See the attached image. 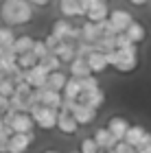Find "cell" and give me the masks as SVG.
Listing matches in <instances>:
<instances>
[{
	"instance_id": "obj_28",
	"label": "cell",
	"mask_w": 151,
	"mask_h": 153,
	"mask_svg": "<svg viewBox=\"0 0 151 153\" xmlns=\"http://www.w3.org/2000/svg\"><path fill=\"white\" fill-rule=\"evenodd\" d=\"M125 33H127L129 37H132V42H136V44L145 39V26L138 24V22H132V24H129V29H127Z\"/></svg>"
},
{
	"instance_id": "obj_35",
	"label": "cell",
	"mask_w": 151,
	"mask_h": 153,
	"mask_svg": "<svg viewBox=\"0 0 151 153\" xmlns=\"http://www.w3.org/2000/svg\"><path fill=\"white\" fill-rule=\"evenodd\" d=\"M116 48H127V46H132L136 44V42H132V37L127 35V33H116Z\"/></svg>"
},
{
	"instance_id": "obj_1",
	"label": "cell",
	"mask_w": 151,
	"mask_h": 153,
	"mask_svg": "<svg viewBox=\"0 0 151 153\" xmlns=\"http://www.w3.org/2000/svg\"><path fill=\"white\" fill-rule=\"evenodd\" d=\"M31 116L35 118V125L39 129H55L57 127V120H59V109L39 103V105L31 107Z\"/></svg>"
},
{
	"instance_id": "obj_18",
	"label": "cell",
	"mask_w": 151,
	"mask_h": 153,
	"mask_svg": "<svg viewBox=\"0 0 151 153\" xmlns=\"http://www.w3.org/2000/svg\"><path fill=\"white\" fill-rule=\"evenodd\" d=\"M109 11L107 9V4H105V0H101V2H94L92 7H90V11H88V20H92V22H101V20H105V18H109Z\"/></svg>"
},
{
	"instance_id": "obj_29",
	"label": "cell",
	"mask_w": 151,
	"mask_h": 153,
	"mask_svg": "<svg viewBox=\"0 0 151 153\" xmlns=\"http://www.w3.org/2000/svg\"><path fill=\"white\" fill-rule=\"evenodd\" d=\"M16 37H13V31L9 26H0V46H11Z\"/></svg>"
},
{
	"instance_id": "obj_7",
	"label": "cell",
	"mask_w": 151,
	"mask_h": 153,
	"mask_svg": "<svg viewBox=\"0 0 151 153\" xmlns=\"http://www.w3.org/2000/svg\"><path fill=\"white\" fill-rule=\"evenodd\" d=\"M0 20L4 24H18V0H2V4H0Z\"/></svg>"
},
{
	"instance_id": "obj_39",
	"label": "cell",
	"mask_w": 151,
	"mask_h": 153,
	"mask_svg": "<svg viewBox=\"0 0 151 153\" xmlns=\"http://www.w3.org/2000/svg\"><path fill=\"white\" fill-rule=\"evenodd\" d=\"M92 4H94V0H79V16H88Z\"/></svg>"
},
{
	"instance_id": "obj_26",
	"label": "cell",
	"mask_w": 151,
	"mask_h": 153,
	"mask_svg": "<svg viewBox=\"0 0 151 153\" xmlns=\"http://www.w3.org/2000/svg\"><path fill=\"white\" fill-rule=\"evenodd\" d=\"M35 64H39V57L33 51L29 53H22V55H18V66L20 68H24V70H29V68H33Z\"/></svg>"
},
{
	"instance_id": "obj_42",
	"label": "cell",
	"mask_w": 151,
	"mask_h": 153,
	"mask_svg": "<svg viewBox=\"0 0 151 153\" xmlns=\"http://www.w3.org/2000/svg\"><path fill=\"white\" fill-rule=\"evenodd\" d=\"M31 2L35 4V7H46V4L51 2V0H31Z\"/></svg>"
},
{
	"instance_id": "obj_27",
	"label": "cell",
	"mask_w": 151,
	"mask_h": 153,
	"mask_svg": "<svg viewBox=\"0 0 151 153\" xmlns=\"http://www.w3.org/2000/svg\"><path fill=\"white\" fill-rule=\"evenodd\" d=\"M145 134H147V131L142 129L140 125H134V127H129L127 136H125V140H127L129 144H134V147H136V144H138V142L142 140V138H145Z\"/></svg>"
},
{
	"instance_id": "obj_22",
	"label": "cell",
	"mask_w": 151,
	"mask_h": 153,
	"mask_svg": "<svg viewBox=\"0 0 151 153\" xmlns=\"http://www.w3.org/2000/svg\"><path fill=\"white\" fill-rule=\"evenodd\" d=\"M99 35H101V31H99L97 22H92V20H88V22L81 26V39H86V42H97Z\"/></svg>"
},
{
	"instance_id": "obj_24",
	"label": "cell",
	"mask_w": 151,
	"mask_h": 153,
	"mask_svg": "<svg viewBox=\"0 0 151 153\" xmlns=\"http://www.w3.org/2000/svg\"><path fill=\"white\" fill-rule=\"evenodd\" d=\"M59 9L66 18L79 16V0H59Z\"/></svg>"
},
{
	"instance_id": "obj_15",
	"label": "cell",
	"mask_w": 151,
	"mask_h": 153,
	"mask_svg": "<svg viewBox=\"0 0 151 153\" xmlns=\"http://www.w3.org/2000/svg\"><path fill=\"white\" fill-rule=\"evenodd\" d=\"M70 74L83 79V76H90V74H94V72H92V68H90V64H88L86 57H74V59L70 61Z\"/></svg>"
},
{
	"instance_id": "obj_46",
	"label": "cell",
	"mask_w": 151,
	"mask_h": 153,
	"mask_svg": "<svg viewBox=\"0 0 151 153\" xmlns=\"http://www.w3.org/2000/svg\"><path fill=\"white\" fill-rule=\"evenodd\" d=\"M46 153H57V151H46Z\"/></svg>"
},
{
	"instance_id": "obj_16",
	"label": "cell",
	"mask_w": 151,
	"mask_h": 153,
	"mask_svg": "<svg viewBox=\"0 0 151 153\" xmlns=\"http://www.w3.org/2000/svg\"><path fill=\"white\" fill-rule=\"evenodd\" d=\"M107 127L112 129V134L118 138V140H125V136H127V131H129V125L125 118H121V116H114V118H109V123H107Z\"/></svg>"
},
{
	"instance_id": "obj_43",
	"label": "cell",
	"mask_w": 151,
	"mask_h": 153,
	"mask_svg": "<svg viewBox=\"0 0 151 153\" xmlns=\"http://www.w3.org/2000/svg\"><path fill=\"white\" fill-rule=\"evenodd\" d=\"M129 2H132V4H136V7H140V4H145L147 0H129Z\"/></svg>"
},
{
	"instance_id": "obj_17",
	"label": "cell",
	"mask_w": 151,
	"mask_h": 153,
	"mask_svg": "<svg viewBox=\"0 0 151 153\" xmlns=\"http://www.w3.org/2000/svg\"><path fill=\"white\" fill-rule=\"evenodd\" d=\"M61 101H64V92H57V90H51V88H42V103L44 105L61 109Z\"/></svg>"
},
{
	"instance_id": "obj_47",
	"label": "cell",
	"mask_w": 151,
	"mask_h": 153,
	"mask_svg": "<svg viewBox=\"0 0 151 153\" xmlns=\"http://www.w3.org/2000/svg\"><path fill=\"white\" fill-rule=\"evenodd\" d=\"M147 153H151V149H149V151H147Z\"/></svg>"
},
{
	"instance_id": "obj_23",
	"label": "cell",
	"mask_w": 151,
	"mask_h": 153,
	"mask_svg": "<svg viewBox=\"0 0 151 153\" xmlns=\"http://www.w3.org/2000/svg\"><path fill=\"white\" fill-rule=\"evenodd\" d=\"M116 35H99L97 42H94V46H97V51H103V53H109L116 48Z\"/></svg>"
},
{
	"instance_id": "obj_40",
	"label": "cell",
	"mask_w": 151,
	"mask_h": 153,
	"mask_svg": "<svg viewBox=\"0 0 151 153\" xmlns=\"http://www.w3.org/2000/svg\"><path fill=\"white\" fill-rule=\"evenodd\" d=\"M11 107V96H7V94H0V112H7V109Z\"/></svg>"
},
{
	"instance_id": "obj_31",
	"label": "cell",
	"mask_w": 151,
	"mask_h": 153,
	"mask_svg": "<svg viewBox=\"0 0 151 153\" xmlns=\"http://www.w3.org/2000/svg\"><path fill=\"white\" fill-rule=\"evenodd\" d=\"M99 88V81H97V76H83L81 79V92H90V90H97Z\"/></svg>"
},
{
	"instance_id": "obj_25",
	"label": "cell",
	"mask_w": 151,
	"mask_h": 153,
	"mask_svg": "<svg viewBox=\"0 0 151 153\" xmlns=\"http://www.w3.org/2000/svg\"><path fill=\"white\" fill-rule=\"evenodd\" d=\"M33 44H35V39H33V37L22 35V37H16V42H13V48H16L18 55H22V53L33 51Z\"/></svg>"
},
{
	"instance_id": "obj_20",
	"label": "cell",
	"mask_w": 151,
	"mask_h": 153,
	"mask_svg": "<svg viewBox=\"0 0 151 153\" xmlns=\"http://www.w3.org/2000/svg\"><path fill=\"white\" fill-rule=\"evenodd\" d=\"M39 64H42L48 72H55V70H59V68H61V64H64V61L59 59V55L55 53V51H51V53H46L44 57L39 59Z\"/></svg>"
},
{
	"instance_id": "obj_34",
	"label": "cell",
	"mask_w": 151,
	"mask_h": 153,
	"mask_svg": "<svg viewBox=\"0 0 151 153\" xmlns=\"http://www.w3.org/2000/svg\"><path fill=\"white\" fill-rule=\"evenodd\" d=\"M116 153H138V149L134 147V144H129L127 140H118L116 142V147H114Z\"/></svg>"
},
{
	"instance_id": "obj_2",
	"label": "cell",
	"mask_w": 151,
	"mask_h": 153,
	"mask_svg": "<svg viewBox=\"0 0 151 153\" xmlns=\"http://www.w3.org/2000/svg\"><path fill=\"white\" fill-rule=\"evenodd\" d=\"M121 53V59H118V66H116V70L121 72H132L136 66H138V48L136 44L127 46V48H118Z\"/></svg>"
},
{
	"instance_id": "obj_33",
	"label": "cell",
	"mask_w": 151,
	"mask_h": 153,
	"mask_svg": "<svg viewBox=\"0 0 151 153\" xmlns=\"http://www.w3.org/2000/svg\"><path fill=\"white\" fill-rule=\"evenodd\" d=\"M33 53H35L39 59H42L46 53H51V48L46 46V39H35V44H33Z\"/></svg>"
},
{
	"instance_id": "obj_30",
	"label": "cell",
	"mask_w": 151,
	"mask_h": 153,
	"mask_svg": "<svg viewBox=\"0 0 151 153\" xmlns=\"http://www.w3.org/2000/svg\"><path fill=\"white\" fill-rule=\"evenodd\" d=\"M81 151L83 153H101V147H99V142L94 140V138H86V140L81 142Z\"/></svg>"
},
{
	"instance_id": "obj_38",
	"label": "cell",
	"mask_w": 151,
	"mask_h": 153,
	"mask_svg": "<svg viewBox=\"0 0 151 153\" xmlns=\"http://www.w3.org/2000/svg\"><path fill=\"white\" fill-rule=\"evenodd\" d=\"M107 55V61H109V66H118V59H121V53H118V48H114V51H109V53H105Z\"/></svg>"
},
{
	"instance_id": "obj_9",
	"label": "cell",
	"mask_w": 151,
	"mask_h": 153,
	"mask_svg": "<svg viewBox=\"0 0 151 153\" xmlns=\"http://www.w3.org/2000/svg\"><path fill=\"white\" fill-rule=\"evenodd\" d=\"M13 131H22V134H26V131H33V127H35V118L31 116V112H18V116L13 118L11 123Z\"/></svg>"
},
{
	"instance_id": "obj_12",
	"label": "cell",
	"mask_w": 151,
	"mask_h": 153,
	"mask_svg": "<svg viewBox=\"0 0 151 153\" xmlns=\"http://www.w3.org/2000/svg\"><path fill=\"white\" fill-rule=\"evenodd\" d=\"M79 103H86V105H92L94 109H99L103 103H105V94H103L101 88L90 90V92H81L79 94Z\"/></svg>"
},
{
	"instance_id": "obj_44",
	"label": "cell",
	"mask_w": 151,
	"mask_h": 153,
	"mask_svg": "<svg viewBox=\"0 0 151 153\" xmlns=\"http://www.w3.org/2000/svg\"><path fill=\"white\" fill-rule=\"evenodd\" d=\"M4 127V116H2V112H0V129Z\"/></svg>"
},
{
	"instance_id": "obj_32",
	"label": "cell",
	"mask_w": 151,
	"mask_h": 153,
	"mask_svg": "<svg viewBox=\"0 0 151 153\" xmlns=\"http://www.w3.org/2000/svg\"><path fill=\"white\" fill-rule=\"evenodd\" d=\"M0 94H7V96L16 94V83H13L9 76H4V79L0 81Z\"/></svg>"
},
{
	"instance_id": "obj_41",
	"label": "cell",
	"mask_w": 151,
	"mask_h": 153,
	"mask_svg": "<svg viewBox=\"0 0 151 153\" xmlns=\"http://www.w3.org/2000/svg\"><path fill=\"white\" fill-rule=\"evenodd\" d=\"M44 39H46V46H48V48H51V51H55V48H57V46H59V42H61V39H59L57 35H53V33H51V35H48V37H44Z\"/></svg>"
},
{
	"instance_id": "obj_19",
	"label": "cell",
	"mask_w": 151,
	"mask_h": 153,
	"mask_svg": "<svg viewBox=\"0 0 151 153\" xmlns=\"http://www.w3.org/2000/svg\"><path fill=\"white\" fill-rule=\"evenodd\" d=\"M66 83H68V76L61 72V70H55V72L48 74V81H46L44 88H51V90H57V92H61V90L66 88Z\"/></svg>"
},
{
	"instance_id": "obj_4",
	"label": "cell",
	"mask_w": 151,
	"mask_h": 153,
	"mask_svg": "<svg viewBox=\"0 0 151 153\" xmlns=\"http://www.w3.org/2000/svg\"><path fill=\"white\" fill-rule=\"evenodd\" d=\"M33 142V131H16V134L11 136V144H9V153H24L26 149L31 147Z\"/></svg>"
},
{
	"instance_id": "obj_10",
	"label": "cell",
	"mask_w": 151,
	"mask_h": 153,
	"mask_svg": "<svg viewBox=\"0 0 151 153\" xmlns=\"http://www.w3.org/2000/svg\"><path fill=\"white\" fill-rule=\"evenodd\" d=\"M109 20H112V24H114L116 33H125V31L129 29V24L134 22V20H132V16H129L127 11H123V9H116V11H112V13H109Z\"/></svg>"
},
{
	"instance_id": "obj_36",
	"label": "cell",
	"mask_w": 151,
	"mask_h": 153,
	"mask_svg": "<svg viewBox=\"0 0 151 153\" xmlns=\"http://www.w3.org/2000/svg\"><path fill=\"white\" fill-rule=\"evenodd\" d=\"M16 92H18V94H24V96H29V94L33 92V85H31V83L24 79V81L16 83Z\"/></svg>"
},
{
	"instance_id": "obj_6",
	"label": "cell",
	"mask_w": 151,
	"mask_h": 153,
	"mask_svg": "<svg viewBox=\"0 0 151 153\" xmlns=\"http://www.w3.org/2000/svg\"><path fill=\"white\" fill-rule=\"evenodd\" d=\"M57 129H61L64 134H74L79 129V120L74 118L70 109H59V120H57Z\"/></svg>"
},
{
	"instance_id": "obj_14",
	"label": "cell",
	"mask_w": 151,
	"mask_h": 153,
	"mask_svg": "<svg viewBox=\"0 0 151 153\" xmlns=\"http://www.w3.org/2000/svg\"><path fill=\"white\" fill-rule=\"evenodd\" d=\"M88 64H90V68H92L94 74H101L103 70H107V68H109L107 55L103 53V51H94L90 57H88Z\"/></svg>"
},
{
	"instance_id": "obj_13",
	"label": "cell",
	"mask_w": 151,
	"mask_h": 153,
	"mask_svg": "<svg viewBox=\"0 0 151 153\" xmlns=\"http://www.w3.org/2000/svg\"><path fill=\"white\" fill-rule=\"evenodd\" d=\"M72 114L79 120V125H90L94 120V116H97V109L92 105H86V103H77V107L72 109Z\"/></svg>"
},
{
	"instance_id": "obj_5",
	"label": "cell",
	"mask_w": 151,
	"mask_h": 153,
	"mask_svg": "<svg viewBox=\"0 0 151 153\" xmlns=\"http://www.w3.org/2000/svg\"><path fill=\"white\" fill-rule=\"evenodd\" d=\"M48 74H51V72L46 70L42 64H35L33 68L26 70V81H29L33 88H44L46 81H48Z\"/></svg>"
},
{
	"instance_id": "obj_11",
	"label": "cell",
	"mask_w": 151,
	"mask_h": 153,
	"mask_svg": "<svg viewBox=\"0 0 151 153\" xmlns=\"http://www.w3.org/2000/svg\"><path fill=\"white\" fill-rule=\"evenodd\" d=\"M94 140L99 142L101 151H107V149H114L116 142H118V138L112 134V129L105 127V129H97V134H94Z\"/></svg>"
},
{
	"instance_id": "obj_45",
	"label": "cell",
	"mask_w": 151,
	"mask_h": 153,
	"mask_svg": "<svg viewBox=\"0 0 151 153\" xmlns=\"http://www.w3.org/2000/svg\"><path fill=\"white\" fill-rule=\"evenodd\" d=\"M72 153H83V151H81V149H79V151H72Z\"/></svg>"
},
{
	"instance_id": "obj_3",
	"label": "cell",
	"mask_w": 151,
	"mask_h": 153,
	"mask_svg": "<svg viewBox=\"0 0 151 153\" xmlns=\"http://www.w3.org/2000/svg\"><path fill=\"white\" fill-rule=\"evenodd\" d=\"M53 35H57L59 39H81V29L72 26L68 20H57L53 24Z\"/></svg>"
},
{
	"instance_id": "obj_8",
	"label": "cell",
	"mask_w": 151,
	"mask_h": 153,
	"mask_svg": "<svg viewBox=\"0 0 151 153\" xmlns=\"http://www.w3.org/2000/svg\"><path fill=\"white\" fill-rule=\"evenodd\" d=\"M77 42L79 39H61L59 42V46L55 48V53L59 55L61 61H68V64H70V61L77 57Z\"/></svg>"
},
{
	"instance_id": "obj_21",
	"label": "cell",
	"mask_w": 151,
	"mask_h": 153,
	"mask_svg": "<svg viewBox=\"0 0 151 153\" xmlns=\"http://www.w3.org/2000/svg\"><path fill=\"white\" fill-rule=\"evenodd\" d=\"M64 92V96H68V99H77L79 101V94H81V79L79 76H70L66 83V88L61 90Z\"/></svg>"
},
{
	"instance_id": "obj_37",
	"label": "cell",
	"mask_w": 151,
	"mask_h": 153,
	"mask_svg": "<svg viewBox=\"0 0 151 153\" xmlns=\"http://www.w3.org/2000/svg\"><path fill=\"white\" fill-rule=\"evenodd\" d=\"M136 149H138V153H147L151 149V134H145V138L136 144Z\"/></svg>"
}]
</instances>
